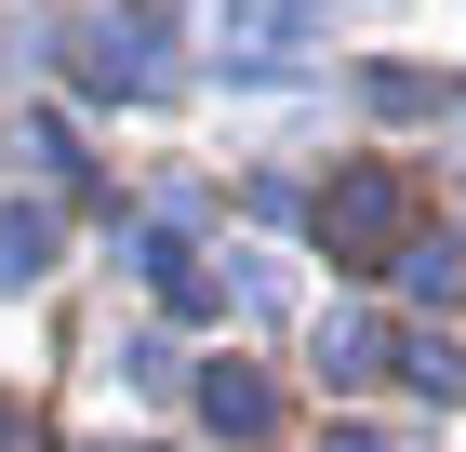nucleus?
<instances>
[{
  "label": "nucleus",
  "instance_id": "39448f33",
  "mask_svg": "<svg viewBox=\"0 0 466 452\" xmlns=\"http://www.w3.org/2000/svg\"><path fill=\"white\" fill-rule=\"evenodd\" d=\"M307 359H320V386H373V373H387V319L333 306V319H320V347H307Z\"/></svg>",
  "mask_w": 466,
  "mask_h": 452
},
{
  "label": "nucleus",
  "instance_id": "9d476101",
  "mask_svg": "<svg viewBox=\"0 0 466 452\" xmlns=\"http://www.w3.org/2000/svg\"><path fill=\"white\" fill-rule=\"evenodd\" d=\"M27 160H40L54 186H67V174H80V134H67V120H27Z\"/></svg>",
  "mask_w": 466,
  "mask_h": 452
},
{
  "label": "nucleus",
  "instance_id": "6e6552de",
  "mask_svg": "<svg viewBox=\"0 0 466 452\" xmlns=\"http://www.w3.org/2000/svg\"><path fill=\"white\" fill-rule=\"evenodd\" d=\"M387 359L413 386H427V399H466V359H453V333H387Z\"/></svg>",
  "mask_w": 466,
  "mask_h": 452
},
{
  "label": "nucleus",
  "instance_id": "1a4fd4ad",
  "mask_svg": "<svg viewBox=\"0 0 466 452\" xmlns=\"http://www.w3.org/2000/svg\"><path fill=\"white\" fill-rule=\"evenodd\" d=\"M360 106H373V120H427L440 80H413V67H360Z\"/></svg>",
  "mask_w": 466,
  "mask_h": 452
},
{
  "label": "nucleus",
  "instance_id": "0eeeda50",
  "mask_svg": "<svg viewBox=\"0 0 466 452\" xmlns=\"http://www.w3.org/2000/svg\"><path fill=\"white\" fill-rule=\"evenodd\" d=\"M400 293H413V306H453V293H466V253L413 226V240H400Z\"/></svg>",
  "mask_w": 466,
  "mask_h": 452
},
{
  "label": "nucleus",
  "instance_id": "20e7f679",
  "mask_svg": "<svg viewBox=\"0 0 466 452\" xmlns=\"http://www.w3.org/2000/svg\"><path fill=\"white\" fill-rule=\"evenodd\" d=\"M200 426H214V439H267V426H280V386L253 373V359H214V373H200Z\"/></svg>",
  "mask_w": 466,
  "mask_h": 452
},
{
  "label": "nucleus",
  "instance_id": "f03ea898",
  "mask_svg": "<svg viewBox=\"0 0 466 452\" xmlns=\"http://www.w3.org/2000/svg\"><path fill=\"white\" fill-rule=\"evenodd\" d=\"M67 67H80V94L147 106L160 80H174V54H160V14H134V0H94V14L67 27Z\"/></svg>",
  "mask_w": 466,
  "mask_h": 452
},
{
  "label": "nucleus",
  "instance_id": "423d86ee",
  "mask_svg": "<svg viewBox=\"0 0 466 452\" xmlns=\"http://www.w3.org/2000/svg\"><path fill=\"white\" fill-rule=\"evenodd\" d=\"M40 266H54V213H40V200H14V213H0V293H27Z\"/></svg>",
  "mask_w": 466,
  "mask_h": 452
},
{
  "label": "nucleus",
  "instance_id": "f257e3e1",
  "mask_svg": "<svg viewBox=\"0 0 466 452\" xmlns=\"http://www.w3.org/2000/svg\"><path fill=\"white\" fill-rule=\"evenodd\" d=\"M400 240H413V186H400L387 160H347V174L320 186V253L373 279V266H400Z\"/></svg>",
  "mask_w": 466,
  "mask_h": 452
},
{
  "label": "nucleus",
  "instance_id": "9b49d317",
  "mask_svg": "<svg viewBox=\"0 0 466 452\" xmlns=\"http://www.w3.org/2000/svg\"><path fill=\"white\" fill-rule=\"evenodd\" d=\"M0 452H54V439H40V413H27V399H0Z\"/></svg>",
  "mask_w": 466,
  "mask_h": 452
},
{
  "label": "nucleus",
  "instance_id": "7ed1b4c3",
  "mask_svg": "<svg viewBox=\"0 0 466 452\" xmlns=\"http://www.w3.org/2000/svg\"><path fill=\"white\" fill-rule=\"evenodd\" d=\"M214 40H227V67H293L307 54V0H214Z\"/></svg>",
  "mask_w": 466,
  "mask_h": 452
}]
</instances>
